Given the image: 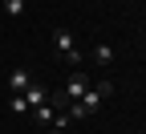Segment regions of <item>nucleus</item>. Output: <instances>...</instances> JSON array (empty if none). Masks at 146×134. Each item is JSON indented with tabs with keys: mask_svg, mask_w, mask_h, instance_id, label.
<instances>
[{
	"mask_svg": "<svg viewBox=\"0 0 146 134\" xmlns=\"http://www.w3.org/2000/svg\"><path fill=\"white\" fill-rule=\"evenodd\" d=\"M94 61H98V65H110V61H114V45H110V41L94 45Z\"/></svg>",
	"mask_w": 146,
	"mask_h": 134,
	"instance_id": "nucleus-6",
	"label": "nucleus"
},
{
	"mask_svg": "<svg viewBox=\"0 0 146 134\" xmlns=\"http://www.w3.org/2000/svg\"><path fill=\"white\" fill-rule=\"evenodd\" d=\"M21 98H25V102H29V106L36 110V106H45V102H49V89H45V85H36V81H33V85H29V89L21 93Z\"/></svg>",
	"mask_w": 146,
	"mask_h": 134,
	"instance_id": "nucleus-4",
	"label": "nucleus"
},
{
	"mask_svg": "<svg viewBox=\"0 0 146 134\" xmlns=\"http://www.w3.org/2000/svg\"><path fill=\"white\" fill-rule=\"evenodd\" d=\"M8 85H12V93H25V89L33 85V77H29V69H12V73H8Z\"/></svg>",
	"mask_w": 146,
	"mask_h": 134,
	"instance_id": "nucleus-5",
	"label": "nucleus"
},
{
	"mask_svg": "<svg viewBox=\"0 0 146 134\" xmlns=\"http://www.w3.org/2000/svg\"><path fill=\"white\" fill-rule=\"evenodd\" d=\"M53 49H57L69 65H81V49L73 45V33L69 29H57V33H53Z\"/></svg>",
	"mask_w": 146,
	"mask_h": 134,
	"instance_id": "nucleus-2",
	"label": "nucleus"
},
{
	"mask_svg": "<svg viewBox=\"0 0 146 134\" xmlns=\"http://www.w3.org/2000/svg\"><path fill=\"white\" fill-rule=\"evenodd\" d=\"M53 118H57V110H53L49 102H45V106H36V122H53Z\"/></svg>",
	"mask_w": 146,
	"mask_h": 134,
	"instance_id": "nucleus-8",
	"label": "nucleus"
},
{
	"mask_svg": "<svg viewBox=\"0 0 146 134\" xmlns=\"http://www.w3.org/2000/svg\"><path fill=\"white\" fill-rule=\"evenodd\" d=\"M8 110H12V114H25V110H29V102L21 98V93H12V102H8Z\"/></svg>",
	"mask_w": 146,
	"mask_h": 134,
	"instance_id": "nucleus-9",
	"label": "nucleus"
},
{
	"mask_svg": "<svg viewBox=\"0 0 146 134\" xmlns=\"http://www.w3.org/2000/svg\"><path fill=\"white\" fill-rule=\"evenodd\" d=\"M4 12L12 16V21H16V16H25V0H4Z\"/></svg>",
	"mask_w": 146,
	"mask_h": 134,
	"instance_id": "nucleus-7",
	"label": "nucleus"
},
{
	"mask_svg": "<svg viewBox=\"0 0 146 134\" xmlns=\"http://www.w3.org/2000/svg\"><path fill=\"white\" fill-rule=\"evenodd\" d=\"M110 93H114V85L102 81V85H94V89H85V93H81V98L73 102L65 114H69V118H89V114H98V110H102V98H110Z\"/></svg>",
	"mask_w": 146,
	"mask_h": 134,
	"instance_id": "nucleus-1",
	"label": "nucleus"
},
{
	"mask_svg": "<svg viewBox=\"0 0 146 134\" xmlns=\"http://www.w3.org/2000/svg\"><path fill=\"white\" fill-rule=\"evenodd\" d=\"M49 134H65V130H57V126H53V130H49Z\"/></svg>",
	"mask_w": 146,
	"mask_h": 134,
	"instance_id": "nucleus-10",
	"label": "nucleus"
},
{
	"mask_svg": "<svg viewBox=\"0 0 146 134\" xmlns=\"http://www.w3.org/2000/svg\"><path fill=\"white\" fill-rule=\"evenodd\" d=\"M85 89H89V77H85V73H73V77H69V85H65V102H69V98L77 102Z\"/></svg>",
	"mask_w": 146,
	"mask_h": 134,
	"instance_id": "nucleus-3",
	"label": "nucleus"
}]
</instances>
